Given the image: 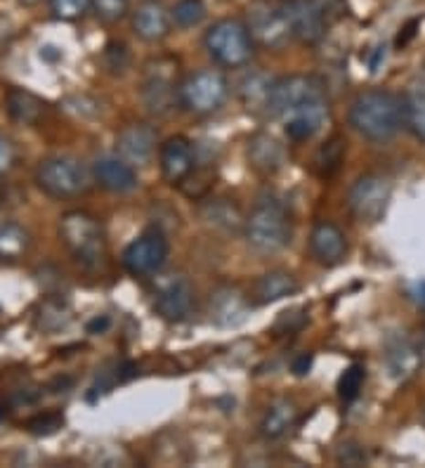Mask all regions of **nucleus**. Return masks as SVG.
<instances>
[{
  "label": "nucleus",
  "instance_id": "f257e3e1",
  "mask_svg": "<svg viewBox=\"0 0 425 468\" xmlns=\"http://www.w3.org/2000/svg\"><path fill=\"white\" fill-rule=\"evenodd\" d=\"M402 123V100L383 88L359 92L350 107V126L371 143L392 140Z\"/></svg>",
  "mask_w": 425,
  "mask_h": 468
},
{
  "label": "nucleus",
  "instance_id": "f03ea898",
  "mask_svg": "<svg viewBox=\"0 0 425 468\" xmlns=\"http://www.w3.org/2000/svg\"><path fill=\"white\" fill-rule=\"evenodd\" d=\"M244 237L253 251L265 256L283 251L293 237L289 208L277 197H260L253 211L246 216Z\"/></svg>",
  "mask_w": 425,
  "mask_h": 468
},
{
  "label": "nucleus",
  "instance_id": "7ed1b4c3",
  "mask_svg": "<svg viewBox=\"0 0 425 468\" xmlns=\"http://www.w3.org/2000/svg\"><path fill=\"white\" fill-rule=\"evenodd\" d=\"M59 237L76 263L95 270L107 258V234L102 223L85 211H69L59 220Z\"/></svg>",
  "mask_w": 425,
  "mask_h": 468
},
{
  "label": "nucleus",
  "instance_id": "20e7f679",
  "mask_svg": "<svg viewBox=\"0 0 425 468\" xmlns=\"http://www.w3.org/2000/svg\"><path fill=\"white\" fill-rule=\"evenodd\" d=\"M204 46L213 62L225 69H241L253 58V38L241 19L225 17L206 31Z\"/></svg>",
  "mask_w": 425,
  "mask_h": 468
},
{
  "label": "nucleus",
  "instance_id": "39448f33",
  "mask_svg": "<svg viewBox=\"0 0 425 468\" xmlns=\"http://www.w3.org/2000/svg\"><path fill=\"white\" fill-rule=\"evenodd\" d=\"M36 185L55 199H74L90 189V173L74 156H48L36 168Z\"/></svg>",
  "mask_w": 425,
  "mask_h": 468
},
{
  "label": "nucleus",
  "instance_id": "423d86ee",
  "mask_svg": "<svg viewBox=\"0 0 425 468\" xmlns=\"http://www.w3.org/2000/svg\"><path fill=\"white\" fill-rule=\"evenodd\" d=\"M319 98H326V88L314 76H282V79L272 80V88H270V95H267L265 112L272 119L283 121L286 116H291L293 112H298L301 107H305V104L314 102Z\"/></svg>",
  "mask_w": 425,
  "mask_h": 468
},
{
  "label": "nucleus",
  "instance_id": "0eeeda50",
  "mask_svg": "<svg viewBox=\"0 0 425 468\" xmlns=\"http://www.w3.org/2000/svg\"><path fill=\"white\" fill-rule=\"evenodd\" d=\"M229 95V83L218 69H198L180 83V107L189 114H213L225 104Z\"/></svg>",
  "mask_w": 425,
  "mask_h": 468
},
{
  "label": "nucleus",
  "instance_id": "6e6552de",
  "mask_svg": "<svg viewBox=\"0 0 425 468\" xmlns=\"http://www.w3.org/2000/svg\"><path fill=\"white\" fill-rule=\"evenodd\" d=\"M244 24L253 43L267 48V50H279L293 38L283 5L274 0H253L246 7Z\"/></svg>",
  "mask_w": 425,
  "mask_h": 468
},
{
  "label": "nucleus",
  "instance_id": "1a4fd4ad",
  "mask_svg": "<svg viewBox=\"0 0 425 468\" xmlns=\"http://www.w3.org/2000/svg\"><path fill=\"white\" fill-rule=\"evenodd\" d=\"M392 199V185L378 173H367L355 180L347 195V206L359 223L374 225L383 220Z\"/></svg>",
  "mask_w": 425,
  "mask_h": 468
},
{
  "label": "nucleus",
  "instance_id": "9d476101",
  "mask_svg": "<svg viewBox=\"0 0 425 468\" xmlns=\"http://www.w3.org/2000/svg\"><path fill=\"white\" fill-rule=\"evenodd\" d=\"M170 256L168 237L159 228L144 229V232L125 246L123 251V268L133 277H152L161 272Z\"/></svg>",
  "mask_w": 425,
  "mask_h": 468
},
{
  "label": "nucleus",
  "instance_id": "9b49d317",
  "mask_svg": "<svg viewBox=\"0 0 425 468\" xmlns=\"http://www.w3.org/2000/svg\"><path fill=\"white\" fill-rule=\"evenodd\" d=\"M282 5L295 40H301L303 46L322 43L331 22L324 15L319 0H283Z\"/></svg>",
  "mask_w": 425,
  "mask_h": 468
},
{
  "label": "nucleus",
  "instance_id": "f8f14e48",
  "mask_svg": "<svg viewBox=\"0 0 425 468\" xmlns=\"http://www.w3.org/2000/svg\"><path fill=\"white\" fill-rule=\"evenodd\" d=\"M208 314L213 324L222 326V329H234L249 320L250 303L239 286L222 284L210 293Z\"/></svg>",
  "mask_w": 425,
  "mask_h": 468
},
{
  "label": "nucleus",
  "instance_id": "ddd939ff",
  "mask_svg": "<svg viewBox=\"0 0 425 468\" xmlns=\"http://www.w3.org/2000/svg\"><path fill=\"white\" fill-rule=\"evenodd\" d=\"M194 305V289L185 277L173 274L159 286L156 298H154V310L161 320L182 322L187 320Z\"/></svg>",
  "mask_w": 425,
  "mask_h": 468
},
{
  "label": "nucleus",
  "instance_id": "4468645a",
  "mask_svg": "<svg viewBox=\"0 0 425 468\" xmlns=\"http://www.w3.org/2000/svg\"><path fill=\"white\" fill-rule=\"evenodd\" d=\"M142 102L154 116L170 114L175 104H180V86L173 76L161 71V62H156V71H149L142 83Z\"/></svg>",
  "mask_w": 425,
  "mask_h": 468
},
{
  "label": "nucleus",
  "instance_id": "2eb2a0df",
  "mask_svg": "<svg viewBox=\"0 0 425 468\" xmlns=\"http://www.w3.org/2000/svg\"><path fill=\"white\" fill-rule=\"evenodd\" d=\"M161 173L170 185H182L197 168V152L187 137H168L159 152Z\"/></svg>",
  "mask_w": 425,
  "mask_h": 468
},
{
  "label": "nucleus",
  "instance_id": "dca6fc26",
  "mask_svg": "<svg viewBox=\"0 0 425 468\" xmlns=\"http://www.w3.org/2000/svg\"><path fill=\"white\" fill-rule=\"evenodd\" d=\"M156 152V131L149 123H131L116 137V154L131 166H147Z\"/></svg>",
  "mask_w": 425,
  "mask_h": 468
},
{
  "label": "nucleus",
  "instance_id": "f3484780",
  "mask_svg": "<svg viewBox=\"0 0 425 468\" xmlns=\"http://www.w3.org/2000/svg\"><path fill=\"white\" fill-rule=\"evenodd\" d=\"M383 362H386L388 377L392 381H409L416 377V371L420 369L423 360H420V350L411 338L397 334L386 341V350H383Z\"/></svg>",
  "mask_w": 425,
  "mask_h": 468
},
{
  "label": "nucleus",
  "instance_id": "a211bd4d",
  "mask_svg": "<svg viewBox=\"0 0 425 468\" xmlns=\"http://www.w3.org/2000/svg\"><path fill=\"white\" fill-rule=\"evenodd\" d=\"M329 116V98H319L314 100V102L301 107L298 112H293L291 116H286V119H283V133H286L289 140H293V143H305V140L314 137L324 126H326Z\"/></svg>",
  "mask_w": 425,
  "mask_h": 468
},
{
  "label": "nucleus",
  "instance_id": "6ab92c4d",
  "mask_svg": "<svg viewBox=\"0 0 425 468\" xmlns=\"http://www.w3.org/2000/svg\"><path fill=\"white\" fill-rule=\"evenodd\" d=\"M310 253L317 263L326 265V268L343 263L347 256V239L343 229L326 220L314 225L310 232Z\"/></svg>",
  "mask_w": 425,
  "mask_h": 468
},
{
  "label": "nucleus",
  "instance_id": "aec40b11",
  "mask_svg": "<svg viewBox=\"0 0 425 468\" xmlns=\"http://www.w3.org/2000/svg\"><path fill=\"white\" fill-rule=\"evenodd\" d=\"M92 177L100 187L113 195H128L137 187L135 166L121 156H100L92 164Z\"/></svg>",
  "mask_w": 425,
  "mask_h": 468
},
{
  "label": "nucleus",
  "instance_id": "412c9836",
  "mask_svg": "<svg viewBox=\"0 0 425 468\" xmlns=\"http://www.w3.org/2000/svg\"><path fill=\"white\" fill-rule=\"evenodd\" d=\"M170 27H173L170 10L159 0H144L133 15V31L147 43L164 40L170 34Z\"/></svg>",
  "mask_w": 425,
  "mask_h": 468
},
{
  "label": "nucleus",
  "instance_id": "4be33fe9",
  "mask_svg": "<svg viewBox=\"0 0 425 468\" xmlns=\"http://www.w3.org/2000/svg\"><path fill=\"white\" fill-rule=\"evenodd\" d=\"M246 156L253 171L260 176H272L286 164V149L270 133H255L246 144Z\"/></svg>",
  "mask_w": 425,
  "mask_h": 468
},
{
  "label": "nucleus",
  "instance_id": "5701e85b",
  "mask_svg": "<svg viewBox=\"0 0 425 468\" xmlns=\"http://www.w3.org/2000/svg\"><path fill=\"white\" fill-rule=\"evenodd\" d=\"M198 216L210 229L222 234L244 232L246 218L234 201L229 199H210L198 206Z\"/></svg>",
  "mask_w": 425,
  "mask_h": 468
},
{
  "label": "nucleus",
  "instance_id": "b1692460",
  "mask_svg": "<svg viewBox=\"0 0 425 468\" xmlns=\"http://www.w3.org/2000/svg\"><path fill=\"white\" fill-rule=\"evenodd\" d=\"M298 292H301V282L295 280L293 274L286 270H272L258 277L253 284V301L255 305H270L282 298L295 296Z\"/></svg>",
  "mask_w": 425,
  "mask_h": 468
},
{
  "label": "nucleus",
  "instance_id": "393cba45",
  "mask_svg": "<svg viewBox=\"0 0 425 468\" xmlns=\"http://www.w3.org/2000/svg\"><path fill=\"white\" fill-rule=\"evenodd\" d=\"M298 423V405L289 398H279L267 407L260 421V433L267 440H279Z\"/></svg>",
  "mask_w": 425,
  "mask_h": 468
},
{
  "label": "nucleus",
  "instance_id": "a878e982",
  "mask_svg": "<svg viewBox=\"0 0 425 468\" xmlns=\"http://www.w3.org/2000/svg\"><path fill=\"white\" fill-rule=\"evenodd\" d=\"M5 109L12 119L17 121V123H24V126H36L46 116V102L38 95L22 90V88H12L7 92Z\"/></svg>",
  "mask_w": 425,
  "mask_h": 468
},
{
  "label": "nucleus",
  "instance_id": "bb28decb",
  "mask_svg": "<svg viewBox=\"0 0 425 468\" xmlns=\"http://www.w3.org/2000/svg\"><path fill=\"white\" fill-rule=\"evenodd\" d=\"M402 116L404 126L409 133L425 143V80H416L409 86L402 98Z\"/></svg>",
  "mask_w": 425,
  "mask_h": 468
},
{
  "label": "nucleus",
  "instance_id": "cd10ccee",
  "mask_svg": "<svg viewBox=\"0 0 425 468\" xmlns=\"http://www.w3.org/2000/svg\"><path fill=\"white\" fill-rule=\"evenodd\" d=\"M28 246H31V237L22 225L15 223V220L0 223V261L15 263V261L27 256Z\"/></svg>",
  "mask_w": 425,
  "mask_h": 468
},
{
  "label": "nucleus",
  "instance_id": "c85d7f7f",
  "mask_svg": "<svg viewBox=\"0 0 425 468\" xmlns=\"http://www.w3.org/2000/svg\"><path fill=\"white\" fill-rule=\"evenodd\" d=\"M343 159H345V143H343V137H331L329 143H324L317 156H314V173L319 177H331L340 168Z\"/></svg>",
  "mask_w": 425,
  "mask_h": 468
},
{
  "label": "nucleus",
  "instance_id": "c756f323",
  "mask_svg": "<svg viewBox=\"0 0 425 468\" xmlns=\"http://www.w3.org/2000/svg\"><path fill=\"white\" fill-rule=\"evenodd\" d=\"M270 88H272V80L267 79L265 74H249L239 83V98L249 109H265Z\"/></svg>",
  "mask_w": 425,
  "mask_h": 468
},
{
  "label": "nucleus",
  "instance_id": "7c9ffc66",
  "mask_svg": "<svg viewBox=\"0 0 425 468\" xmlns=\"http://www.w3.org/2000/svg\"><path fill=\"white\" fill-rule=\"evenodd\" d=\"M208 10H206L204 0H180L173 10H170V17L173 22L180 27V29H194L198 24L204 22Z\"/></svg>",
  "mask_w": 425,
  "mask_h": 468
},
{
  "label": "nucleus",
  "instance_id": "2f4dec72",
  "mask_svg": "<svg viewBox=\"0 0 425 468\" xmlns=\"http://www.w3.org/2000/svg\"><path fill=\"white\" fill-rule=\"evenodd\" d=\"M364 381H367V369L364 365H350L338 378V398L343 402L357 400L359 393L364 388Z\"/></svg>",
  "mask_w": 425,
  "mask_h": 468
},
{
  "label": "nucleus",
  "instance_id": "473e14b6",
  "mask_svg": "<svg viewBox=\"0 0 425 468\" xmlns=\"http://www.w3.org/2000/svg\"><path fill=\"white\" fill-rule=\"evenodd\" d=\"M92 10V0H50V12L55 19L76 22Z\"/></svg>",
  "mask_w": 425,
  "mask_h": 468
},
{
  "label": "nucleus",
  "instance_id": "72a5a7b5",
  "mask_svg": "<svg viewBox=\"0 0 425 468\" xmlns=\"http://www.w3.org/2000/svg\"><path fill=\"white\" fill-rule=\"evenodd\" d=\"M92 12L107 24L123 22L131 15V0H92Z\"/></svg>",
  "mask_w": 425,
  "mask_h": 468
},
{
  "label": "nucleus",
  "instance_id": "f704fd0d",
  "mask_svg": "<svg viewBox=\"0 0 425 468\" xmlns=\"http://www.w3.org/2000/svg\"><path fill=\"white\" fill-rule=\"evenodd\" d=\"M69 322V310L64 308L62 303L48 301L38 314V326L43 332H59Z\"/></svg>",
  "mask_w": 425,
  "mask_h": 468
},
{
  "label": "nucleus",
  "instance_id": "c9c22d12",
  "mask_svg": "<svg viewBox=\"0 0 425 468\" xmlns=\"http://www.w3.org/2000/svg\"><path fill=\"white\" fill-rule=\"evenodd\" d=\"M104 62L112 74H125V69L131 64V55H128V48L123 43H109L107 50H104Z\"/></svg>",
  "mask_w": 425,
  "mask_h": 468
},
{
  "label": "nucleus",
  "instance_id": "e433bc0d",
  "mask_svg": "<svg viewBox=\"0 0 425 468\" xmlns=\"http://www.w3.org/2000/svg\"><path fill=\"white\" fill-rule=\"evenodd\" d=\"M307 322V310L303 308H295V310H289V313H282L279 314L277 324H274V329L277 332H283V334H293L298 332V329H303V324Z\"/></svg>",
  "mask_w": 425,
  "mask_h": 468
},
{
  "label": "nucleus",
  "instance_id": "4c0bfd02",
  "mask_svg": "<svg viewBox=\"0 0 425 468\" xmlns=\"http://www.w3.org/2000/svg\"><path fill=\"white\" fill-rule=\"evenodd\" d=\"M64 419L59 414H43V417H36L28 421V431L34 435H52L62 429Z\"/></svg>",
  "mask_w": 425,
  "mask_h": 468
},
{
  "label": "nucleus",
  "instance_id": "58836bf2",
  "mask_svg": "<svg viewBox=\"0 0 425 468\" xmlns=\"http://www.w3.org/2000/svg\"><path fill=\"white\" fill-rule=\"evenodd\" d=\"M15 166H17V147L5 135H0V176L10 173Z\"/></svg>",
  "mask_w": 425,
  "mask_h": 468
},
{
  "label": "nucleus",
  "instance_id": "ea45409f",
  "mask_svg": "<svg viewBox=\"0 0 425 468\" xmlns=\"http://www.w3.org/2000/svg\"><path fill=\"white\" fill-rule=\"evenodd\" d=\"M319 5H322L324 15L329 22H335V19L343 17V12H345V0H319Z\"/></svg>",
  "mask_w": 425,
  "mask_h": 468
},
{
  "label": "nucleus",
  "instance_id": "a19ab883",
  "mask_svg": "<svg viewBox=\"0 0 425 468\" xmlns=\"http://www.w3.org/2000/svg\"><path fill=\"white\" fill-rule=\"evenodd\" d=\"M338 462L347 463V466L362 463L364 462V452L357 450V447H352V445H347V450H345V445H343V450H340V454H338Z\"/></svg>",
  "mask_w": 425,
  "mask_h": 468
},
{
  "label": "nucleus",
  "instance_id": "79ce46f5",
  "mask_svg": "<svg viewBox=\"0 0 425 468\" xmlns=\"http://www.w3.org/2000/svg\"><path fill=\"white\" fill-rule=\"evenodd\" d=\"M312 362H314V357H312L310 353L298 355V357L293 360V365H291V371H293L295 377H305V374H310Z\"/></svg>",
  "mask_w": 425,
  "mask_h": 468
},
{
  "label": "nucleus",
  "instance_id": "37998d69",
  "mask_svg": "<svg viewBox=\"0 0 425 468\" xmlns=\"http://www.w3.org/2000/svg\"><path fill=\"white\" fill-rule=\"evenodd\" d=\"M386 58H388V48L386 46H376L374 52H371V58H368V71L371 74H376L383 64H386Z\"/></svg>",
  "mask_w": 425,
  "mask_h": 468
},
{
  "label": "nucleus",
  "instance_id": "c03bdc74",
  "mask_svg": "<svg viewBox=\"0 0 425 468\" xmlns=\"http://www.w3.org/2000/svg\"><path fill=\"white\" fill-rule=\"evenodd\" d=\"M419 19H411V22L407 24V27H404L402 31H399V36H397V48H404L409 43V40L414 38L416 36V29H419Z\"/></svg>",
  "mask_w": 425,
  "mask_h": 468
},
{
  "label": "nucleus",
  "instance_id": "a18cd8bd",
  "mask_svg": "<svg viewBox=\"0 0 425 468\" xmlns=\"http://www.w3.org/2000/svg\"><path fill=\"white\" fill-rule=\"evenodd\" d=\"M109 324H112V320H109L107 314H102V317H95V320L88 324V332H90V334H104L109 329Z\"/></svg>",
  "mask_w": 425,
  "mask_h": 468
},
{
  "label": "nucleus",
  "instance_id": "49530a36",
  "mask_svg": "<svg viewBox=\"0 0 425 468\" xmlns=\"http://www.w3.org/2000/svg\"><path fill=\"white\" fill-rule=\"evenodd\" d=\"M411 296H414L420 305H425V282H414V286H411Z\"/></svg>",
  "mask_w": 425,
  "mask_h": 468
},
{
  "label": "nucleus",
  "instance_id": "de8ad7c7",
  "mask_svg": "<svg viewBox=\"0 0 425 468\" xmlns=\"http://www.w3.org/2000/svg\"><path fill=\"white\" fill-rule=\"evenodd\" d=\"M419 350H420V360H423V365H425V332H423V336H420Z\"/></svg>",
  "mask_w": 425,
  "mask_h": 468
},
{
  "label": "nucleus",
  "instance_id": "09e8293b",
  "mask_svg": "<svg viewBox=\"0 0 425 468\" xmlns=\"http://www.w3.org/2000/svg\"><path fill=\"white\" fill-rule=\"evenodd\" d=\"M27 5H36V3H40V0H24Z\"/></svg>",
  "mask_w": 425,
  "mask_h": 468
},
{
  "label": "nucleus",
  "instance_id": "8fccbe9b",
  "mask_svg": "<svg viewBox=\"0 0 425 468\" xmlns=\"http://www.w3.org/2000/svg\"><path fill=\"white\" fill-rule=\"evenodd\" d=\"M3 195H5V192H3V185H0V201H3Z\"/></svg>",
  "mask_w": 425,
  "mask_h": 468
},
{
  "label": "nucleus",
  "instance_id": "3c124183",
  "mask_svg": "<svg viewBox=\"0 0 425 468\" xmlns=\"http://www.w3.org/2000/svg\"><path fill=\"white\" fill-rule=\"evenodd\" d=\"M423 419H425V407H423Z\"/></svg>",
  "mask_w": 425,
  "mask_h": 468
}]
</instances>
